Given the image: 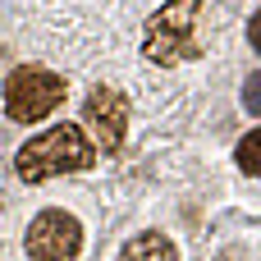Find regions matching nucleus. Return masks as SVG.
Here are the masks:
<instances>
[{
    "mask_svg": "<svg viewBox=\"0 0 261 261\" xmlns=\"http://www.w3.org/2000/svg\"><path fill=\"white\" fill-rule=\"evenodd\" d=\"M119 261H174V243L165 234H138L133 243H124Z\"/></svg>",
    "mask_w": 261,
    "mask_h": 261,
    "instance_id": "6",
    "label": "nucleus"
},
{
    "mask_svg": "<svg viewBox=\"0 0 261 261\" xmlns=\"http://www.w3.org/2000/svg\"><path fill=\"white\" fill-rule=\"evenodd\" d=\"M197 9H202V0H170L161 14H151V23H147V32H142V50H147V60H156V64H174V60L197 55V41H193Z\"/></svg>",
    "mask_w": 261,
    "mask_h": 261,
    "instance_id": "2",
    "label": "nucleus"
},
{
    "mask_svg": "<svg viewBox=\"0 0 261 261\" xmlns=\"http://www.w3.org/2000/svg\"><path fill=\"white\" fill-rule=\"evenodd\" d=\"M83 248V225L64 211H41L28 225V257L32 261H73Z\"/></svg>",
    "mask_w": 261,
    "mask_h": 261,
    "instance_id": "4",
    "label": "nucleus"
},
{
    "mask_svg": "<svg viewBox=\"0 0 261 261\" xmlns=\"http://www.w3.org/2000/svg\"><path fill=\"white\" fill-rule=\"evenodd\" d=\"M87 165H92V147H87L83 128H73V124H60V128L32 138L14 161L18 179H28V184H41V179L69 174V170H87Z\"/></svg>",
    "mask_w": 261,
    "mask_h": 261,
    "instance_id": "1",
    "label": "nucleus"
},
{
    "mask_svg": "<svg viewBox=\"0 0 261 261\" xmlns=\"http://www.w3.org/2000/svg\"><path fill=\"white\" fill-rule=\"evenodd\" d=\"M83 115H87V128H92V138H96L101 151H119L124 147V133H128V101H124V92L96 87L87 96Z\"/></svg>",
    "mask_w": 261,
    "mask_h": 261,
    "instance_id": "5",
    "label": "nucleus"
},
{
    "mask_svg": "<svg viewBox=\"0 0 261 261\" xmlns=\"http://www.w3.org/2000/svg\"><path fill=\"white\" fill-rule=\"evenodd\" d=\"M243 106H248L252 115H261V73L248 78V87H243Z\"/></svg>",
    "mask_w": 261,
    "mask_h": 261,
    "instance_id": "8",
    "label": "nucleus"
},
{
    "mask_svg": "<svg viewBox=\"0 0 261 261\" xmlns=\"http://www.w3.org/2000/svg\"><path fill=\"white\" fill-rule=\"evenodd\" d=\"M60 101H64V83H60L50 69H18V73H9V83H5V110H9L14 119H23V124L46 119Z\"/></svg>",
    "mask_w": 261,
    "mask_h": 261,
    "instance_id": "3",
    "label": "nucleus"
},
{
    "mask_svg": "<svg viewBox=\"0 0 261 261\" xmlns=\"http://www.w3.org/2000/svg\"><path fill=\"white\" fill-rule=\"evenodd\" d=\"M248 37H252V46L261 50V9L252 14V23H248Z\"/></svg>",
    "mask_w": 261,
    "mask_h": 261,
    "instance_id": "9",
    "label": "nucleus"
},
{
    "mask_svg": "<svg viewBox=\"0 0 261 261\" xmlns=\"http://www.w3.org/2000/svg\"><path fill=\"white\" fill-rule=\"evenodd\" d=\"M234 161H239V170H243V174H261V128H257V133H248V138L239 142Z\"/></svg>",
    "mask_w": 261,
    "mask_h": 261,
    "instance_id": "7",
    "label": "nucleus"
}]
</instances>
